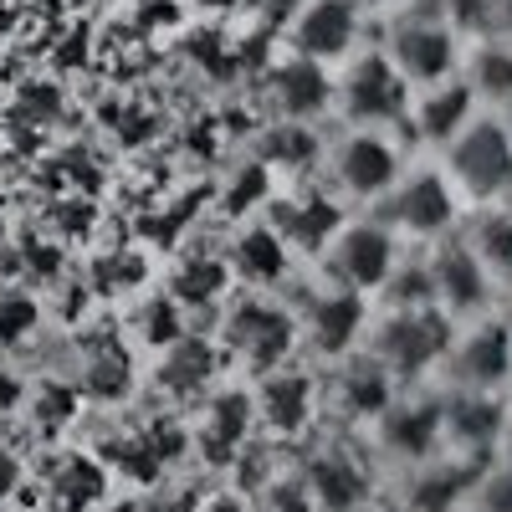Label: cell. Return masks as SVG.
I'll return each instance as SVG.
<instances>
[{
	"label": "cell",
	"instance_id": "1",
	"mask_svg": "<svg viewBox=\"0 0 512 512\" xmlns=\"http://www.w3.org/2000/svg\"><path fill=\"white\" fill-rule=\"evenodd\" d=\"M436 164H441L451 195L461 200V210L497 205L512 190V128H507V118L477 108V118L446 149H436Z\"/></svg>",
	"mask_w": 512,
	"mask_h": 512
},
{
	"label": "cell",
	"instance_id": "2",
	"mask_svg": "<svg viewBox=\"0 0 512 512\" xmlns=\"http://www.w3.org/2000/svg\"><path fill=\"white\" fill-rule=\"evenodd\" d=\"M328 103L344 128H405L410 82L379 52V41H364L328 72Z\"/></svg>",
	"mask_w": 512,
	"mask_h": 512
},
{
	"label": "cell",
	"instance_id": "3",
	"mask_svg": "<svg viewBox=\"0 0 512 512\" xmlns=\"http://www.w3.org/2000/svg\"><path fill=\"white\" fill-rule=\"evenodd\" d=\"M369 216L390 231L400 246H431L461 221V200L451 195L446 175L436 159H410L400 169V180L384 190L379 205H369Z\"/></svg>",
	"mask_w": 512,
	"mask_h": 512
},
{
	"label": "cell",
	"instance_id": "4",
	"mask_svg": "<svg viewBox=\"0 0 512 512\" xmlns=\"http://www.w3.org/2000/svg\"><path fill=\"white\" fill-rule=\"evenodd\" d=\"M379 52L395 62L410 88H425V82H441L461 67V26L441 16L436 0H405L400 11L384 16Z\"/></svg>",
	"mask_w": 512,
	"mask_h": 512
},
{
	"label": "cell",
	"instance_id": "5",
	"mask_svg": "<svg viewBox=\"0 0 512 512\" xmlns=\"http://www.w3.org/2000/svg\"><path fill=\"white\" fill-rule=\"evenodd\" d=\"M410 144L395 134V128H344L328 149H323V175L328 190L344 200V205H379L384 190L400 180V169L410 164L405 154Z\"/></svg>",
	"mask_w": 512,
	"mask_h": 512
},
{
	"label": "cell",
	"instance_id": "6",
	"mask_svg": "<svg viewBox=\"0 0 512 512\" xmlns=\"http://www.w3.org/2000/svg\"><path fill=\"white\" fill-rule=\"evenodd\" d=\"M431 379L446 384V395H507L512 390V323L497 313L451 323L446 354Z\"/></svg>",
	"mask_w": 512,
	"mask_h": 512
},
{
	"label": "cell",
	"instance_id": "7",
	"mask_svg": "<svg viewBox=\"0 0 512 512\" xmlns=\"http://www.w3.org/2000/svg\"><path fill=\"white\" fill-rule=\"evenodd\" d=\"M446 338H451V318L436 303H390L369 323L364 354L400 384V379L436 374V364L446 354Z\"/></svg>",
	"mask_w": 512,
	"mask_h": 512
},
{
	"label": "cell",
	"instance_id": "8",
	"mask_svg": "<svg viewBox=\"0 0 512 512\" xmlns=\"http://www.w3.org/2000/svg\"><path fill=\"white\" fill-rule=\"evenodd\" d=\"M400 256H405V246L364 210V216L338 221V231L318 251V267H323V282L344 287L354 297H369V292H384V282L400 267Z\"/></svg>",
	"mask_w": 512,
	"mask_h": 512
},
{
	"label": "cell",
	"instance_id": "9",
	"mask_svg": "<svg viewBox=\"0 0 512 512\" xmlns=\"http://www.w3.org/2000/svg\"><path fill=\"white\" fill-rule=\"evenodd\" d=\"M425 277H431V303H436L451 323L487 313L492 287H497V282L487 277V267L472 256V246H466L456 231H446L441 241L425 246Z\"/></svg>",
	"mask_w": 512,
	"mask_h": 512
},
{
	"label": "cell",
	"instance_id": "10",
	"mask_svg": "<svg viewBox=\"0 0 512 512\" xmlns=\"http://www.w3.org/2000/svg\"><path fill=\"white\" fill-rule=\"evenodd\" d=\"M472 118H477V98L461 82V72H451L441 82H425V88H410L405 128H410V144H420V149H431V154L446 149Z\"/></svg>",
	"mask_w": 512,
	"mask_h": 512
},
{
	"label": "cell",
	"instance_id": "11",
	"mask_svg": "<svg viewBox=\"0 0 512 512\" xmlns=\"http://www.w3.org/2000/svg\"><path fill=\"white\" fill-rule=\"evenodd\" d=\"M359 26H364V11L354 6V0H313V6L297 16L292 41H297V52H303V62L338 67L354 47H364Z\"/></svg>",
	"mask_w": 512,
	"mask_h": 512
},
{
	"label": "cell",
	"instance_id": "12",
	"mask_svg": "<svg viewBox=\"0 0 512 512\" xmlns=\"http://www.w3.org/2000/svg\"><path fill=\"white\" fill-rule=\"evenodd\" d=\"M374 425L384 446L410 466L441 456V395H395L374 415Z\"/></svg>",
	"mask_w": 512,
	"mask_h": 512
},
{
	"label": "cell",
	"instance_id": "13",
	"mask_svg": "<svg viewBox=\"0 0 512 512\" xmlns=\"http://www.w3.org/2000/svg\"><path fill=\"white\" fill-rule=\"evenodd\" d=\"M461 82L472 88L477 108L487 113H507L512 108V47L497 41L492 31H482L477 41H461Z\"/></svg>",
	"mask_w": 512,
	"mask_h": 512
},
{
	"label": "cell",
	"instance_id": "14",
	"mask_svg": "<svg viewBox=\"0 0 512 512\" xmlns=\"http://www.w3.org/2000/svg\"><path fill=\"white\" fill-rule=\"evenodd\" d=\"M466 502H472V512H512V456L507 451L477 466V482L466 492Z\"/></svg>",
	"mask_w": 512,
	"mask_h": 512
},
{
	"label": "cell",
	"instance_id": "15",
	"mask_svg": "<svg viewBox=\"0 0 512 512\" xmlns=\"http://www.w3.org/2000/svg\"><path fill=\"white\" fill-rule=\"evenodd\" d=\"M487 31L512 47V0H487Z\"/></svg>",
	"mask_w": 512,
	"mask_h": 512
},
{
	"label": "cell",
	"instance_id": "16",
	"mask_svg": "<svg viewBox=\"0 0 512 512\" xmlns=\"http://www.w3.org/2000/svg\"><path fill=\"white\" fill-rule=\"evenodd\" d=\"M497 451L512 456V390H507V400H502V446H497Z\"/></svg>",
	"mask_w": 512,
	"mask_h": 512
},
{
	"label": "cell",
	"instance_id": "17",
	"mask_svg": "<svg viewBox=\"0 0 512 512\" xmlns=\"http://www.w3.org/2000/svg\"><path fill=\"white\" fill-rule=\"evenodd\" d=\"M354 6H359V11H379V16H390V11H400V6H405V0H354Z\"/></svg>",
	"mask_w": 512,
	"mask_h": 512
}]
</instances>
